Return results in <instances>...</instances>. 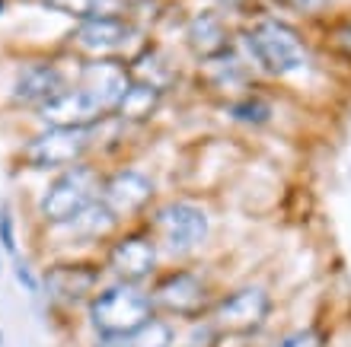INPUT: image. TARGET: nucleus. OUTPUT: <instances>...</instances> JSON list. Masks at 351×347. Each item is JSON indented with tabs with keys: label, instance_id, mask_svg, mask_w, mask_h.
Returning a JSON list of instances; mask_svg holds the SVG:
<instances>
[{
	"label": "nucleus",
	"instance_id": "f257e3e1",
	"mask_svg": "<svg viewBox=\"0 0 351 347\" xmlns=\"http://www.w3.org/2000/svg\"><path fill=\"white\" fill-rule=\"evenodd\" d=\"M237 45H240V55L246 57V64L265 80L287 83L294 77H306L316 64L310 38L294 23L278 16L256 19L240 36Z\"/></svg>",
	"mask_w": 351,
	"mask_h": 347
},
{
	"label": "nucleus",
	"instance_id": "f03ea898",
	"mask_svg": "<svg viewBox=\"0 0 351 347\" xmlns=\"http://www.w3.org/2000/svg\"><path fill=\"white\" fill-rule=\"evenodd\" d=\"M275 312V293L262 281H246L240 287L217 296L208 312V322L217 335L227 338H252L271 322Z\"/></svg>",
	"mask_w": 351,
	"mask_h": 347
},
{
	"label": "nucleus",
	"instance_id": "7ed1b4c3",
	"mask_svg": "<svg viewBox=\"0 0 351 347\" xmlns=\"http://www.w3.org/2000/svg\"><path fill=\"white\" fill-rule=\"evenodd\" d=\"M157 316L154 303H150V290H144L141 283H109L102 287L90 300V325L99 335H115V338H128L134 331Z\"/></svg>",
	"mask_w": 351,
	"mask_h": 347
},
{
	"label": "nucleus",
	"instance_id": "20e7f679",
	"mask_svg": "<svg viewBox=\"0 0 351 347\" xmlns=\"http://www.w3.org/2000/svg\"><path fill=\"white\" fill-rule=\"evenodd\" d=\"M147 233L169 255H192L211 236V214L195 201H167L154 207Z\"/></svg>",
	"mask_w": 351,
	"mask_h": 347
},
{
	"label": "nucleus",
	"instance_id": "39448f33",
	"mask_svg": "<svg viewBox=\"0 0 351 347\" xmlns=\"http://www.w3.org/2000/svg\"><path fill=\"white\" fill-rule=\"evenodd\" d=\"M150 303L154 312L163 319H182V322H202L214 306L211 287L198 271L192 268H173L154 277L150 283Z\"/></svg>",
	"mask_w": 351,
	"mask_h": 347
},
{
	"label": "nucleus",
	"instance_id": "423d86ee",
	"mask_svg": "<svg viewBox=\"0 0 351 347\" xmlns=\"http://www.w3.org/2000/svg\"><path fill=\"white\" fill-rule=\"evenodd\" d=\"M99 192H102L99 172H96L93 166L77 163V166H71V169H64L55 182L48 185L45 198H42V217H45L48 223L64 227L80 210H86L93 201H99Z\"/></svg>",
	"mask_w": 351,
	"mask_h": 347
},
{
	"label": "nucleus",
	"instance_id": "0eeeda50",
	"mask_svg": "<svg viewBox=\"0 0 351 347\" xmlns=\"http://www.w3.org/2000/svg\"><path fill=\"white\" fill-rule=\"evenodd\" d=\"M106 271L121 283H144L154 281L160 271V246L157 239L144 229H128L109 246Z\"/></svg>",
	"mask_w": 351,
	"mask_h": 347
},
{
	"label": "nucleus",
	"instance_id": "6e6552de",
	"mask_svg": "<svg viewBox=\"0 0 351 347\" xmlns=\"http://www.w3.org/2000/svg\"><path fill=\"white\" fill-rule=\"evenodd\" d=\"M154 198H157L154 179L147 172H141V169H119L109 179H102L99 201L115 214L119 223L141 217L154 204Z\"/></svg>",
	"mask_w": 351,
	"mask_h": 347
},
{
	"label": "nucleus",
	"instance_id": "1a4fd4ad",
	"mask_svg": "<svg viewBox=\"0 0 351 347\" xmlns=\"http://www.w3.org/2000/svg\"><path fill=\"white\" fill-rule=\"evenodd\" d=\"M90 146V128H48L26 146L32 169H71Z\"/></svg>",
	"mask_w": 351,
	"mask_h": 347
},
{
	"label": "nucleus",
	"instance_id": "9d476101",
	"mask_svg": "<svg viewBox=\"0 0 351 347\" xmlns=\"http://www.w3.org/2000/svg\"><path fill=\"white\" fill-rule=\"evenodd\" d=\"M131 83H134L131 70L112 57H96V61L84 64V73H80V90L96 102V109L102 115H115L119 102L131 90Z\"/></svg>",
	"mask_w": 351,
	"mask_h": 347
},
{
	"label": "nucleus",
	"instance_id": "9b49d317",
	"mask_svg": "<svg viewBox=\"0 0 351 347\" xmlns=\"http://www.w3.org/2000/svg\"><path fill=\"white\" fill-rule=\"evenodd\" d=\"M42 118L51 125V128H90L99 118H106L96 102L86 96L80 86L77 90H61L55 99H48L42 105Z\"/></svg>",
	"mask_w": 351,
	"mask_h": 347
},
{
	"label": "nucleus",
	"instance_id": "f8f14e48",
	"mask_svg": "<svg viewBox=\"0 0 351 347\" xmlns=\"http://www.w3.org/2000/svg\"><path fill=\"white\" fill-rule=\"evenodd\" d=\"M128 23L125 19H86L77 29V48H84L86 55L96 61V57H109L115 51L125 48L128 42Z\"/></svg>",
	"mask_w": 351,
	"mask_h": 347
},
{
	"label": "nucleus",
	"instance_id": "ddd939ff",
	"mask_svg": "<svg viewBox=\"0 0 351 347\" xmlns=\"http://www.w3.org/2000/svg\"><path fill=\"white\" fill-rule=\"evenodd\" d=\"M185 38H189V48L202 61H211V57L230 51V32H227V23H223L217 13H198V16L189 23L185 29Z\"/></svg>",
	"mask_w": 351,
	"mask_h": 347
},
{
	"label": "nucleus",
	"instance_id": "4468645a",
	"mask_svg": "<svg viewBox=\"0 0 351 347\" xmlns=\"http://www.w3.org/2000/svg\"><path fill=\"white\" fill-rule=\"evenodd\" d=\"M96 283H99V271L90 265H61L45 274V287L51 293V300L58 303L84 300L86 293L96 290Z\"/></svg>",
	"mask_w": 351,
	"mask_h": 347
},
{
	"label": "nucleus",
	"instance_id": "2eb2a0df",
	"mask_svg": "<svg viewBox=\"0 0 351 347\" xmlns=\"http://www.w3.org/2000/svg\"><path fill=\"white\" fill-rule=\"evenodd\" d=\"M227 115H230L237 125H243V128L259 131L275 121L278 105L271 96H265V92H259V90H250V92H243V96L227 102Z\"/></svg>",
	"mask_w": 351,
	"mask_h": 347
},
{
	"label": "nucleus",
	"instance_id": "dca6fc26",
	"mask_svg": "<svg viewBox=\"0 0 351 347\" xmlns=\"http://www.w3.org/2000/svg\"><path fill=\"white\" fill-rule=\"evenodd\" d=\"M64 90V80L55 67H29L16 83V102H29V105H45L48 99H55Z\"/></svg>",
	"mask_w": 351,
	"mask_h": 347
},
{
	"label": "nucleus",
	"instance_id": "f3484780",
	"mask_svg": "<svg viewBox=\"0 0 351 347\" xmlns=\"http://www.w3.org/2000/svg\"><path fill=\"white\" fill-rule=\"evenodd\" d=\"M160 102H163V90L154 86V83H144V80H134L131 90L125 92V99L119 102V115L121 121H131V125H141V121H150L157 115Z\"/></svg>",
	"mask_w": 351,
	"mask_h": 347
},
{
	"label": "nucleus",
	"instance_id": "a211bd4d",
	"mask_svg": "<svg viewBox=\"0 0 351 347\" xmlns=\"http://www.w3.org/2000/svg\"><path fill=\"white\" fill-rule=\"evenodd\" d=\"M45 7L86 23V19H121L128 3L125 0H45Z\"/></svg>",
	"mask_w": 351,
	"mask_h": 347
},
{
	"label": "nucleus",
	"instance_id": "6ab92c4d",
	"mask_svg": "<svg viewBox=\"0 0 351 347\" xmlns=\"http://www.w3.org/2000/svg\"><path fill=\"white\" fill-rule=\"evenodd\" d=\"M323 51L332 57V61L351 67V13L348 16H335V19L326 23Z\"/></svg>",
	"mask_w": 351,
	"mask_h": 347
},
{
	"label": "nucleus",
	"instance_id": "aec40b11",
	"mask_svg": "<svg viewBox=\"0 0 351 347\" xmlns=\"http://www.w3.org/2000/svg\"><path fill=\"white\" fill-rule=\"evenodd\" d=\"M271 347H332V335L323 322H304V325L281 331Z\"/></svg>",
	"mask_w": 351,
	"mask_h": 347
},
{
	"label": "nucleus",
	"instance_id": "412c9836",
	"mask_svg": "<svg viewBox=\"0 0 351 347\" xmlns=\"http://www.w3.org/2000/svg\"><path fill=\"white\" fill-rule=\"evenodd\" d=\"M131 347H176V325L173 319L154 316L144 322L134 335H131Z\"/></svg>",
	"mask_w": 351,
	"mask_h": 347
},
{
	"label": "nucleus",
	"instance_id": "4be33fe9",
	"mask_svg": "<svg viewBox=\"0 0 351 347\" xmlns=\"http://www.w3.org/2000/svg\"><path fill=\"white\" fill-rule=\"evenodd\" d=\"M285 3L300 16H329L335 0H285Z\"/></svg>",
	"mask_w": 351,
	"mask_h": 347
},
{
	"label": "nucleus",
	"instance_id": "5701e85b",
	"mask_svg": "<svg viewBox=\"0 0 351 347\" xmlns=\"http://www.w3.org/2000/svg\"><path fill=\"white\" fill-rule=\"evenodd\" d=\"M0 246H3V252H16V233H13L10 207H0Z\"/></svg>",
	"mask_w": 351,
	"mask_h": 347
},
{
	"label": "nucleus",
	"instance_id": "b1692460",
	"mask_svg": "<svg viewBox=\"0 0 351 347\" xmlns=\"http://www.w3.org/2000/svg\"><path fill=\"white\" fill-rule=\"evenodd\" d=\"M16 281L26 287V290H38L36 277H32V271H29V265H23V261H16Z\"/></svg>",
	"mask_w": 351,
	"mask_h": 347
},
{
	"label": "nucleus",
	"instance_id": "393cba45",
	"mask_svg": "<svg viewBox=\"0 0 351 347\" xmlns=\"http://www.w3.org/2000/svg\"><path fill=\"white\" fill-rule=\"evenodd\" d=\"M221 3H223V7H240L243 0H221Z\"/></svg>",
	"mask_w": 351,
	"mask_h": 347
},
{
	"label": "nucleus",
	"instance_id": "a878e982",
	"mask_svg": "<svg viewBox=\"0 0 351 347\" xmlns=\"http://www.w3.org/2000/svg\"><path fill=\"white\" fill-rule=\"evenodd\" d=\"M0 13H3V0H0Z\"/></svg>",
	"mask_w": 351,
	"mask_h": 347
}]
</instances>
